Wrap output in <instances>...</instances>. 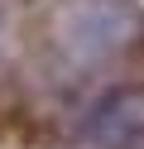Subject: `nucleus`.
Returning a JSON list of instances; mask_svg holds the SVG:
<instances>
[{
  "instance_id": "nucleus-1",
  "label": "nucleus",
  "mask_w": 144,
  "mask_h": 149,
  "mask_svg": "<svg viewBox=\"0 0 144 149\" xmlns=\"http://www.w3.org/2000/svg\"><path fill=\"white\" fill-rule=\"evenodd\" d=\"M134 34L130 0H82L63 24V43L77 63H101Z\"/></svg>"
},
{
  "instance_id": "nucleus-2",
  "label": "nucleus",
  "mask_w": 144,
  "mask_h": 149,
  "mask_svg": "<svg viewBox=\"0 0 144 149\" xmlns=\"http://www.w3.org/2000/svg\"><path fill=\"white\" fill-rule=\"evenodd\" d=\"M86 139L96 149H139V91L120 87L101 96L86 116Z\"/></svg>"
}]
</instances>
